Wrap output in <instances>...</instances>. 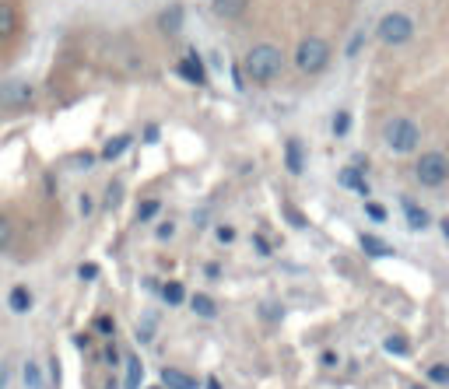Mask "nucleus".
Returning <instances> with one entry per match:
<instances>
[{"label":"nucleus","instance_id":"nucleus-14","mask_svg":"<svg viewBox=\"0 0 449 389\" xmlns=\"http://www.w3.org/2000/svg\"><path fill=\"white\" fill-rule=\"evenodd\" d=\"M162 382H165V389H197V379L186 375V372H179V368H165L162 372Z\"/></svg>","mask_w":449,"mask_h":389},{"label":"nucleus","instance_id":"nucleus-1","mask_svg":"<svg viewBox=\"0 0 449 389\" xmlns=\"http://www.w3.org/2000/svg\"><path fill=\"white\" fill-rule=\"evenodd\" d=\"M281 67H285L281 50H278L274 43H257V46L246 53L243 74H246V81H253V85H271V81H278Z\"/></svg>","mask_w":449,"mask_h":389},{"label":"nucleus","instance_id":"nucleus-34","mask_svg":"<svg viewBox=\"0 0 449 389\" xmlns=\"http://www.w3.org/2000/svg\"><path fill=\"white\" fill-rule=\"evenodd\" d=\"M257 249H260V253H271V242H267L264 235H257Z\"/></svg>","mask_w":449,"mask_h":389},{"label":"nucleus","instance_id":"nucleus-29","mask_svg":"<svg viewBox=\"0 0 449 389\" xmlns=\"http://www.w3.org/2000/svg\"><path fill=\"white\" fill-rule=\"evenodd\" d=\"M362 39H365V36H362V32H355V36H351V43L344 46V53H348V57H355V53L362 50Z\"/></svg>","mask_w":449,"mask_h":389},{"label":"nucleus","instance_id":"nucleus-11","mask_svg":"<svg viewBox=\"0 0 449 389\" xmlns=\"http://www.w3.org/2000/svg\"><path fill=\"white\" fill-rule=\"evenodd\" d=\"M211 11L218 18H224V22H232V18H239L246 11V0H211Z\"/></svg>","mask_w":449,"mask_h":389},{"label":"nucleus","instance_id":"nucleus-16","mask_svg":"<svg viewBox=\"0 0 449 389\" xmlns=\"http://www.w3.org/2000/svg\"><path fill=\"white\" fill-rule=\"evenodd\" d=\"M8 305H11L15 312H29V309H32V291H29L25 284L11 288V295H8Z\"/></svg>","mask_w":449,"mask_h":389},{"label":"nucleus","instance_id":"nucleus-26","mask_svg":"<svg viewBox=\"0 0 449 389\" xmlns=\"http://www.w3.org/2000/svg\"><path fill=\"white\" fill-rule=\"evenodd\" d=\"M428 379H432L435 386H446V382H449V368H446V365H432V368H428Z\"/></svg>","mask_w":449,"mask_h":389},{"label":"nucleus","instance_id":"nucleus-20","mask_svg":"<svg viewBox=\"0 0 449 389\" xmlns=\"http://www.w3.org/2000/svg\"><path fill=\"white\" fill-rule=\"evenodd\" d=\"M183 18H186V15H183V8H172V11H165V15H162V29H165V32H176V29L183 25Z\"/></svg>","mask_w":449,"mask_h":389},{"label":"nucleus","instance_id":"nucleus-2","mask_svg":"<svg viewBox=\"0 0 449 389\" xmlns=\"http://www.w3.org/2000/svg\"><path fill=\"white\" fill-rule=\"evenodd\" d=\"M383 141H386V148H390L393 155H411V151H418V144H421V130H418L414 120L393 116V120L386 123V130H383Z\"/></svg>","mask_w":449,"mask_h":389},{"label":"nucleus","instance_id":"nucleus-33","mask_svg":"<svg viewBox=\"0 0 449 389\" xmlns=\"http://www.w3.org/2000/svg\"><path fill=\"white\" fill-rule=\"evenodd\" d=\"M144 141H158V127H155V123L144 127Z\"/></svg>","mask_w":449,"mask_h":389},{"label":"nucleus","instance_id":"nucleus-12","mask_svg":"<svg viewBox=\"0 0 449 389\" xmlns=\"http://www.w3.org/2000/svg\"><path fill=\"white\" fill-rule=\"evenodd\" d=\"M141 379H144V365H141V358L130 351V354H127V372H123V389H141Z\"/></svg>","mask_w":449,"mask_h":389},{"label":"nucleus","instance_id":"nucleus-22","mask_svg":"<svg viewBox=\"0 0 449 389\" xmlns=\"http://www.w3.org/2000/svg\"><path fill=\"white\" fill-rule=\"evenodd\" d=\"M334 134H337V137H348V134H351V113H348V109H341V113L334 116Z\"/></svg>","mask_w":449,"mask_h":389},{"label":"nucleus","instance_id":"nucleus-9","mask_svg":"<svg viewBox=\"0 0 449 389\" xmlns=\"http://www.w3.org/2000/svg\"><path fill=\"white\" fill-rule=\"evenodd\" d=\"M130 144H134V137H130V134H116V137H109V141H106V148H102V162H116V158H123V155L130 151Z\"/></svg>","mask_w":449,"mask_h":389},{"label":"nucleus","instance_id":"nucleus-35","mask_svg":"<svg viewBox=\"0 0 449 389\" xmlns=\"http://www.w3.org/2000/svg\"><path fill=\"white\" fill-rule=\"evenodd\" d=\"M4 386H8V365L0 361V389H4Z\"/></svg>","mask_w":449,"mask_h":389},{"label":"nucleus","instance_id":"nucleus-32","mask_svg":"<svg viewBox=\"0 0 449 389\" xmlns=\"http://www.w3.org/2000/svg\"><path fill=\"white\" fill-rule=\"evenodd\" d=\"M81 277H85V281H92V277H99V267H92V263H85V267H81Z\"/></svg>","mask_w":449,"mask_h":389},{"label":"nucleus","instance_id":"nucleus-5","mask_svg":"<svg viewBox=\"0 0 449 389\" xmlns=\"http://www.w3.org/2000/svg\"><path fill=\"white\" fill-rule=\"evenodd\" d=\"M414 176L425 190H435V186H446L449 183V158L442 151H425L414 165Z\"/></svg>","mask_w":449,"mask_h":389},{"label":"nucleus","instance_id":"nucleus-3","mask_svg":"<svg viewBox=\"0 0 449 389\" xmlns=\"http://www.w3.org/2000/svg\"><path fill=\"white\" fill-rule=\"evenodd\" d=\"M327 64H330V43H327V39L309 36V39L299 43V50H295V67H299L302 74H309V78H313V74H323Z\"/></svg>","mask_w":449,"mask_h":389},{"label":"nucleus","instance_id":"nucleus-24","mask_svg":"<svg viewBox=\"0 0 449 389\" xmlns=\"http://www.w3.org/2000/svg\"><path fill=\"white\" fill-rule=\"evenodd\" d=\"M25 386L29 389H43V379H39V365L36 361H25Z\"/></svg>","mask_w":449,"mask_h":389},{"label":"nucleus","instance_id":"nucleus-7","mask_svg":"<svg viewBox=\"0 0 449 389\" xmlns=\"http://www.w3.org/2000/svg\"><path fill=\"white\" fill-rule=\"evenodd\" d=\"M400 207H404V221H407L414 232H425V228H432V214H428V211H425L418 200H407V197H404V200H400Z\"/></svg>","mask_w":449,"mask_h":389},{"label":"nucleus","instance_id":"nucleus-17","mask_svg":"<svg viewBox=\"0 0 449 389\" xmlns=\"http://www.w3.org/2000/svg\"><path fill=\"white\" fill-rule=\"evenodd\" d=\"M358 242H362L365 256H372V260H379V256H390V253H393V249H390V246H386L383 239H376V235H362Z\"/></svg>","mask_w":449,"mask_h":389},{"label":"nucleus","instance_id":"nucleus-37","mask_svg":"<svg viewBox=\"0 0 449 389\" xmlns=\"http://www.w3.org/2000/svg\"><path fill=\"white\" fill-rule=\"evenodd\" d=\"M411 389H425V386H411Z\"/></svg>","mask_w":449,"mask_h":389},{"label":"nucleus","instance_id":"nucleus-8","mask_svg":"<svg viewBox=\"0 0 449 389\" xmlns=\"http://www.w3.org/2000/svg\"><path fill=\"white\" fill-rule=\"evenodd\" d=\"M176 74H179L183 81H190V85H204V81H207V71H204V64H200L193 53H186V57L176 64Z\"/></svg>","mask_w":449,"mask_h":389},{"label":"nucleus","instance_id":"nucleus-30","mask_svg":"<svg viewBox=\"0 0 449 389\" xmlns=\"http://www.w3.org/2000/svg\"><path fill=\"white\" fill-rule=\"evenodd\" d=\"M172 235H176V225H172V221H162V225H158V239H162V242H169Z\"/></svg>","mask_w":449,"mask_h":389},{"label":"nucleus","instance_id":"nucleus-15","mask_svg":"<svg viewBox=\"0 0 449 389\" xmlns=\"http://www.w3.org/2000/svg\"><path fill=\"white\" fill-rule=\"evenodd\" d=\"M337 183H341L344 190H351V193H369V183H365V176H362L358 169H341Z\"/></svg>","mask_w":449,"mask_h":389},{"label":"nucleus","instance_id":"nucleus-10","mask_svg":"<svg viewBox=\"0 0 449 389\" xmlns=\"http://www.w3.org/2000/svg\"><path fill=\"white\" fill-rule=\"evenodd\" d=\"M285 165H288L292 176H302V172H306V148H302V141H288V148H285Z\"/></svg>","mask_w":449,"mask_h":389},{"label":"nucleus","instance_id":"nucleus-25","mask_svg":"<svg viewBox=\"0 0 449 389\" xmlns=\"http://www.w3.org/2000/svg\"><path fill=\"white\" fill-rule=\"evenodd\" d=\"M386 351L397 354V358H404V354H411V344H407L404 337H390V340H386Z\"/></svg>","mask_w":449,"mask_h":389},{"label":"nucleus","instance_id":"nucleus-36","mask_svg":"<svg viewBox=\"0 0 449 389\" xmlns=\"http://www.w3.org/2000/svg\"><path fill=\"white\" fill-rule=\"evenodd\" d=\"M207 389H221V382L218 379H207Z\"/></svg>","mask_w":449,"mask_h":389},{"label":"nucleus","instance_id":"nucleus-27","mask_svg":"<svg viewBox=\"0 0 449 389\" xmlns=\"http://www.w3.org/2000/svg\"><path fill=\"white\" fill-rule=\"evenodd\" d=\"M214 235H218V242H221V246H232V242H236V228H232V225H218V232H214Z\"/></svg>","mask_w":449,"mask_h":389},{"label":"nucleus","instance_id":"nucleus-13","mask_svg":"<svg viewBox=\"0 0 449 389\" xmlns=\"http://www.w3.org/2000/svg\"><path fill=\"white\" fill-rule=\"evenodd\" d=\"M15 32H18V11L8 0H0V39H11Z\"/></svg>","mask_w":449,"mask_h":389},{"label":"nucleus","instance_id":"nucleus-28","mask_svg":"<svg viewBox=\"0 0 449 389\" xmlns=\"http://www.w3.org/2000/svg\"><path fill=\"white\" fill-rule=\"evenodd\" d=\"M365 214H369L372 221H379V225L386 221V207H383V204H365Z\"/></svg>","mask_w":449,"mask_h":389},{"label":"nucleus","instance_id":"nucleus-23","mask_svg":"<svg viewBox=\"0 0 449 389\" xmlns=\"http://www.w3.org/2000/svg\"><path fill=\"white\" fill-rule=\"evenodd\" d=\"M11 239H15V225H11L8 214H0V249H8Z\"/></svg>","mask_w":449,"mask_h":389},{"label":"nucleus","instance_id":"nucleus-6","mask_svg":"<svg viewBox=\"0 0 449 389\" xmlns=\"http://www.w3.org/2000/svg\"><path fill=\"white\" fill-rule=\"evenodd\" d=\"M32 102H36V88H32V81H25V78H11V81L0 85V106H4V109H25V106H32Z\"/></svg>","mask_w":449,"mask_h":389},{"label":"nucleus","instance_id":"nucleus-18","mask_svg":"<svg viewBox=\"0 0 449 389\" xmlns=\"http://www.w3.org/2000/svg\"><path fill=\"white\" fill-rule=\"evenodd\" d=\"M162 298H165L169 305H183V298H186V291H183V284H179V281H169V284L162 288Z\"/></svg>","mask_w":449,"mask_h":389},{"label":"nucleus","instance_id":"nucleus-4","mask_svg":"<svg viewBox=\"0 0 449 389\" xmlns=\"http://www.w3.org/2000/svg\"><path fill=\"white\" fill-rule=\"evenodd\" d=\"M414 36V22H411V15H404V11H390V15H383L379 18V29H376V39L383 43V46H407V39Z\"/></svg>","mask_w":449,"mask_h":389},{"label":"nucleus","instance_id":"nucleus-21","mask_svg":"<svg viewBox=\"0 0 449 389\" xmlns=\"http://www.w3.org/2000/svg\"><path fill=\"white\" fill-rule=\"evenodd\" d=\"M162 214V204L158 200H144L141 207H137V221H155Z\"/></svg>","mask_w":449,"mask_h":389},{"label":"nucleus","instance_id":"nucleus-31","mask_svg":"<svg viewBox=\"0 0 449 389\" xmlns=\"http://www.w3.org/2000/svg\"><path fill=\"white\" fill-rule=\"evenodd\" d=\"M116 200H120V183H113V186H109V197H106V207H116Z\"/></svg>","mask_w":449,"mask_h":389},{"label":"nucleus","instance_id":"nucleus-19","mask_svg":"<svg viewBox=\"0 0 449 389\" xmlns=\"http://www.w3.org/2000/svg\"><path fill=\"white\" fill-rule=\"evenodd\" d=\"M190 305H193V312H197L200 319H211V316H214V302H211L207 295H193Z\"/></svg>","mask_w":449,"mask_h":389}]
</instances>
